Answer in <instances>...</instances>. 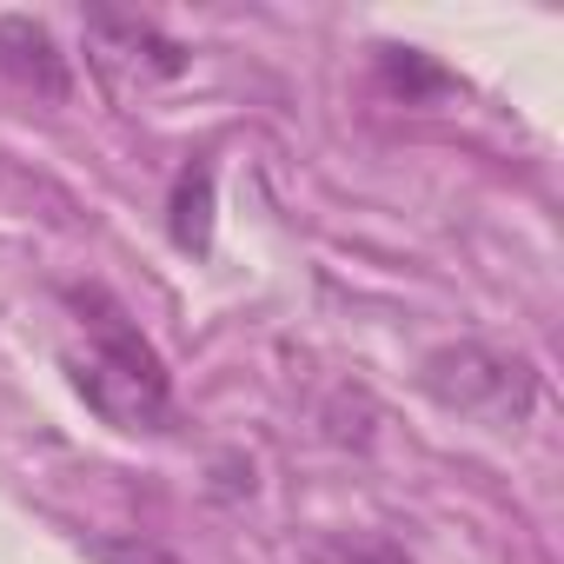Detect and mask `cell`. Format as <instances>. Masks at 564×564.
Listing matches in <instances>:
<instances>
[{
  "label": "cell",
  "mask_w": 564,
  "mask_h": 564,
  "mask_svg": "<svg viewBox=\"0 0 564 564\" xmlns=\"http://www.w3.org/2000/svg\"><path fill=\"white\" fill-rule=\"evenodd\" d=\"M80 306L87 326V359L74 366L80 399L113 425V432H173V379L160 366V352L140 339V326L120 313V300L107 286H74L67 293Z\"/></svg>",
  "instance_id": "cell-1"
},
{
  "label": "cell",
  "mask_w": 564,
  "mask_h": 564,
  "mask_svg": "<svg viewBox=\"0 0 564 564\" xmlns=\"http://www.w3.org/2000/svg\"><path fill=\"white\" fill-rule=\"evenodd\" d=\"M419 392L458 419L518 432L538 405V366L491 339H445L419 359Z\"/></svg>",
  "instance_id": "cell-2"
},
{
  "label": "cell",
  "mask_w": 564,
  "mask_h": 564,
  "mask_svg": "<svg viewBox=\"0 0 564 564\" xmlns=\"http://www.w3.org/2000/svg\"><path fill=\"white\" fill-rule=\"evenodd\" d=\"M0 74L28 87L34 100H54V107L74 100V67L34 14H0Z\"/></svg>",
  "instance_id": "cell-3"
},
{
  "label": "cell",
  "mask_w": 564,
  "mask_h": 564,
  "mask_svg": "<svg viewBox=\"0 0 564 564\" xmlns=\"http://www.w3.org/2000/svg\"><path fill=\"white\" fill-rule=\"evenodd\" d=\"M87 34L100 41V61H127V67H140V80H180L193 67V47L166 41L140 14H107L100 8V14H87Z\"/></svg>",
  "instance_id": "cell-4"
},
{
  "label": "cell",
  "mask_w": 564,
  "mask_h": 564,
  "mask_svg": "<svg viewBox=\"0 0 564 564\" xmlns=\"http://www.w3.org/2000/svg\"><path fill=\"white\" fill-rule=\"evenodd\" d=\"M166 232L180 252H213V160H193L180 166L173 180V199H166Z\"/></svg>",
  "instance_id": "cell-5"
},
{
  "label": "cell",
  "mask_w": 564,
  "mask_h": 564,
  "mask_svg": "<svg viewBox=\"0 0 564 564\" xmlns=\"http://www.w3.org/2000/svg\"><path fill=\"white\" fill-rule=\"evenodd\" d=\"M379 74H386V87H392L405 107L438 100V94H452V87H458V80H452L445 67H432L419 47H379Z\"/></svg>",
  "instance_id": "cell-6"
},
{
  "label": "cell",
  "mask_w": 564,
  "mask_h": 564,
  "mask_svg": "<svg viewBox=\"0 0 564 564\" xmlns=\"http://www.w3.org/2000/svg\"><path fill=\"white\" fill-rule=\"evenodd\" d=\"M87 557L94 564H180L166 544L140 538V531H107V538H87Z\"/></svg>",
  "instance_id": "cell-7"
}]
</instances>
